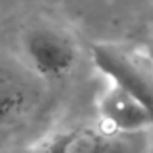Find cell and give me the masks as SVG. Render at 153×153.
<instances>
[{"mask_svg":"<svg viewBox=\"0 0 153 153\" xmlns=\"http://www.w3.org/2000/svg\"><path fill=\"white\" fill-rule=\"evenodd\" d=\"M41 82L25 62L0 56V138L18 130L39 107Z\"/></svg>","mask_w":153,"mask_h":153,"instance_id":"cell-3","label":"cell"},{"mask_svg":"<svg viewBox=\"0 0 153 153\" xmlns=\"http://www.w3.org/2000/svg\"><path fill=\"white\" fill-rule=\"evenodd\" d=\"M101 128L108 134H136L153 128V114L138 97L108 82L97 101Z\"/></svg>","mask_w":153,"mask_h":153,"instance_id":"cell-4","label":"cell"},{"mask_svg":"<svg viewBox=\"0 0 153 153\" xmlns=\"http://www.w3.org/2000/svg\"><path fill=\"white\" fill-rule=\"evenodd\" d=\"M149 52H151V56H153V39H151V51Z\"/></svg>","mask_w":153,"mask_h":153,"instance_id":"cell-6","label":"cell"},{"mask_svg":"<svg viewBox=\"0 0 153 153\" xmlns=\"http://www.w3.org/2000/svg\"><path fill=\"white\" fill-rule=\"evenodd\" d=\"M112 134L93 126H66L39 138L23 153H111Z\"/></svg>","mask_w":153,"mask_h":153,"instance_id":"cell-5","label":"cell"},{"mask_svg":"<svg viewBox=\"0 0 153 153\" xmlns=\"http://www.w3.org/2000/svg\"><path fill=\"white\" fill-rule=\"evenodd\" d=\"M23 58L43 82H58L70 76L78 62V45L66 29L52 23H35L22 37Z\"/></svg>","mask_w":153,"mask_h":153,"instance_id":"cell-2","label":"cell"},{"mask_svg":"<svg viewBox=\"0 0 153 153\" xmlns=\"http://www.w3.org/2000/svg\"><path fill=\"white\" fill-rule=\"evenodd\" d=\"M93 64L111 83L126 89L153 114V56L151 52L112 43H97L91 49Z\"/></svg>","mask_w":153,"mask_h":153,"instance_id":"cell-1","label":"cell"}]
</instances>
